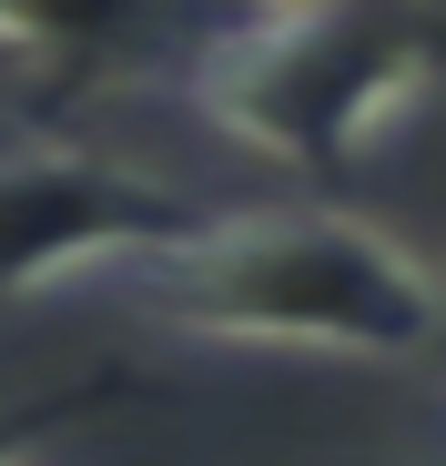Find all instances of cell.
<instances>
[{
	"label": "cell",
	"mask_w": 446,
	"mask_h": 466,
	"mask_svg": "<svg viewBox=\"0 0 446 466\" xmlns=\"http://www.w3.org/2000/svg\"><path fill=\"white\" fill-rule=\"evenodd\" d=\"M193 223L203 213L173 183L112 163V152H71V142L11 152L0 163V304H41L82 274H132Z\"/></svg>",
	"instance_id": "3957f363"
},
{
	"label": "cell",
	"mask_w": 446,
	"mask_h": 466,
	"mask_svg": "<svg viewBox=\"0 0 446 466\" xmlns=\"http://www.w3.org/2000/svg\"><path fill=\"white\" fill-rule=\"evenodd\" d=\"M446 82V21L426 11H244L203 31L193 112L264 163L335 173L376 152Z\"/></svg>",
	"instance_id": "7a4b0ae2"
},
{
	"label": "cell",
	"mask_w": 446,
	"mask_h": 466,
	"mask_svg": "<svg viewBox=\"0 0 446 466\" xmlns=\"http://www.w3.org/2000/svg\"><path fill=\"white\" fill-rule=\"evenodd\" d=\"M163 325L213 345L274 355H345V365H416L446 355V284L416 244L335 203H254L203 213L183 244L122 274Z\"/></svg>",
	"instance_id": "6da1fadb"
}]
</instances>
